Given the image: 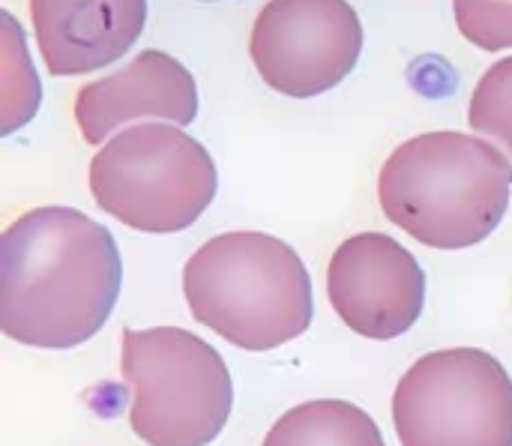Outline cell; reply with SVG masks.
I'll use <instances>...</instances> for the list:
<instances>
[{"instance_id":"6da1fadb","label":"cell","mask_w":512,"mask_h":446,"mask_svg":"<svg viewBox=\"0 0 512 446\" xmlns=\"http://www.w3.org/2000/svg\"><path fill=\"white\" fill-rule=\"evenodd\" d=\"M3 336L66 351L90 342L111 318L123 261L114 234L72 207H36L0 240Z\"/></svg>"},{"instance_id":"7a4b0ae2","label":"cell","mask_w":512,"mask_h":446,"mask_svg":"<svg viewBox=\"0 0 512 446\" xmlns=\"http://www.w3.org/2000/svg\"><path fill=\"white\" fill-rule=\"evenodd\" d=\"M512 162L480 135L423 132L399 144L381 174L384 216L432 249H471L507 216Z\"/></svg>"},{"instance_id":"3957f363","label":"cell","mask_w":512,"mask_h":446,"mask_svg":"<svg viewBox=\"0 0 512 446\" xmlns=\"http://www.w3.org/2000/svg\"><path fill=\"white\" fill-rule=\"evenodd\" d=\"M192 318L243 351H273L312 327V279L300 255L264 231L207 240L183 267Z\"/></svg>"},{"instance_id":"277c9868","label":"cell","mask_w":512,"mask_h":446,"mask_svg":"<svg viewBox=\"0 0 512 446\" xmlns=\"http://www.w3.org/2000/svg\"><path fill=\"white\" fill-rule=\"evenodd\" d=\"M129 426L150 446H210L234 408L222 354L183 327L123 330Z\"/></svg>"},{"instance_id":"5b68a950","label":"cell","mask_w":512,"mask_h":446,"mask_svg":"<svg viewBox=\"0 0 512 446\" xmlns=\"http://www.w3.org/2000/svg\"><path fill=\"white\" fill-rule=\"evenodd\" d=\"M219 189L201 141L168 123L117 132L90 162L93 201L144 234H177L198 222Z\"/></svg>"},{"instance_id":"8992f818","label":"cell","mask_w":512,"mask_h":446,"mask_svg":"<svg viewBox=\"0 0 512 446\" xmlns=\"http://www.w3.org/2000/svg\"><path fill=\"white\" fill-rule=\"evenodd\" d=\"M393 426L402 446H512V378L480 348L420 357L396 384Z\"/></svg>"},{"instance_id":"52a82bcc","label":"cell","mask_w":512,"mask_h":446,"mask_svg":"<svg viewBox=\"0 0 512 446\" xmlns=\"http://www.w3.org/2000/svg\"><path fill=\"white\" fill-rule=\"evenodd\" d=\"M363 54V24L348 0H270L249 33V57L282 96L312 99L342 84Z\"/></svg>"},{"instance_id":"ba28073f","label":"cell","mask_w":512,"mask_h":446,"mask_svg":"<svg viewBox=\"0 0 512 446\" xmlns=\"http://www.w3.org/2000/svg\"><path fill=\"white\" fill-rule=\"evenodd\" d=\"M327 297L354 333L387 342L405 336L426 306V273L393 237L366 231L348 237L330 258Z\"/></svg>"},{"instance_id":"9c48e42d","label":"cell","mask_w":512,"mask_h":446,"mask_svg":"<svg viewBox=\"0 0 512 446\" xmlns=\"http://www.w3.org/2000/svg\"><path fill=\"white\" fill-rule=\"evenodd\" d=\"M141 117L177 126H189L198 117L195 75L177 57L156 48L135 54L120 72L87 81L75 93V126L93 147Z\"/></svg>"},{"instance_id":"30bf717a","label":"cell","mask_w":512,"mask_h":446,"mask_svg":"<svg viewBox=\"0 0 512 446\" xmlns=\"http://www.w3.org/2000/svg\"><path fill=\"white\" fill-rule=\"evenodd\" d=\"M48 75H87L120 60L147 24V0H30Z\"/></svg>"},{"instance_id":"8fae6325","label":"cell","mask_w":512,"mask_h":446,"mask_svg":"<svg viewBox=\"0 0 512 446\" xmlns=\"http://www.w3.org/2000/svg\"><path fill=\"white\" fill-rule=\"evenodd\" d=\"M261 446H384V435L363 408L318 399L282 414Z\"/></svg>"},{"instance_id":"7c38bea8","label":"cell","mask_w":512,"mask_h":446,"mask_svg":"<svg viewBox=\"0 0 512 446\" xmlns=\"http://www.w3.org/2000/svg\"><path fill=\"white\" fill-rule=\"evenodd\" d=\"M3 108H0V132L12 135L15 129H21L24 123H30V117L39 108V78L33 72L30 54H27V42L24 33L18 27V21L3 12Z\"/></svg>"},{"instance_id":"4fadbf2b","label":"cell","mask_w":512,"mask_h":446,"mask_svg":"<svg viewBox=\"0 0 512 446\" xmlns=\"http://www.w3.org/2000/svg\"><path fill=\"white\" fill-rule=\"evenodd\" d=\"M468 123L477 135L495 138L512 156V57L492 63L474 87Z\"/></svg>"},{"instance_id":"5bb4252c","label":"cell","mask_w":512,"mask_h":446,"mask_svg":"<svg viewBox=\"0 0 512 446\" xmlns=\"http://www.w3.org/2000/svg\"><path fill=\"white\" fill-rule=\"evenodd\" d=\"M453 15L459 33L483 48H512V0H453Z\"/></svg>"},{"instance_id":"9a60e30c","label":"cell","mask_w":512,"mask_h":446,"mask_svg":"<svg viewBox=\"0 0 512 446\" xmlns=\"http://www.w3.org/2000/svg\"><path fill=\"white\" fill-rule=\"evenodd\" d=\"M201 3H213V0H201Z\"/></svg>"}]
</instances>
